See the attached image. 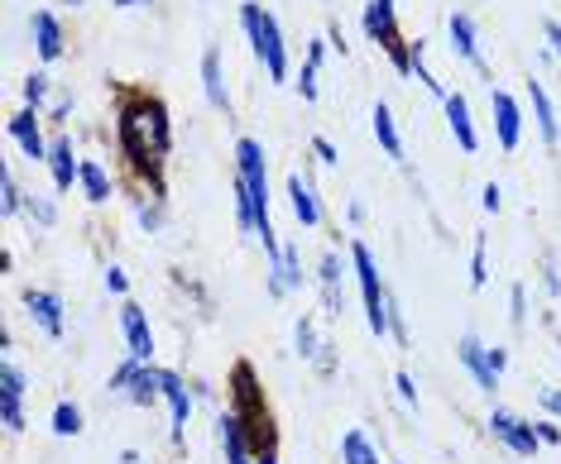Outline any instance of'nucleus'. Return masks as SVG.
<instances>
[{"label": "nucleus", "mask_w": 561, "mask_h": 464, "mask_svg": "<svg viewBox=\"0 0 561 464\" xmlns=\"http://www.w3.org/2000/svg\"><path fill=\"white\" fill-rule=\"evenodd\" d=\"M169 115H163L159 101L139 96L121 111V144L135 159V167H159L163 153H169Z\"/></svg>", "instance_id": "1"}, {"label": "nucleus", "mask_w": 561, "mask_h": 464, "mask_svg": "<svg viewBox=\"0 0 561 464\" xmlns=\"http://www.w3.org/2000/svg\"><path fill=\"white\" fill-rule=\"evenodd\" d=\"M231 397H236V407H231V411L240 417V427H245V436H250L254 460H260V455H274V445H278L274 417H270V407H264L260 379H254V369H250V364H236V373H231Z\"/></svg>", "instance_id": "2"}, {"label": "nucleus", "mask_w": 561, "mask_h": 464, "mask_svg": "<svg viewBox=\"0 0 561 464\" xmlns=\"http://www.w3.org/2000/svg\"><path fill=\"white\" fill-rule=\"evenodd\" d=\"M236 167H240V183H245L250 201H254V230H260L264 250H270V259L284 254V244L274 240V225H270V163H264V149L254 144V139H240L236 144Z\"/></svg>", "instance_id": "3"}, {"label": "nucleus", "mask_w": 561, "mask_h": 464, "mask_svg": "<svg viewBox=\"0 0 561 464\" xmlns=\"http://www.w3.org/2000/svg\"><path fill=\"white\" fill-rule=\"evenodd\" d=\"M351 259H355V278H360V292H365V321H369V330L385 340V335H393V298H389V288L379 282V268H375V254L365 250L360 240L351 244Z\"/></svg>", "instance_id": "4"}, {"label": "nucleus", "mask_w": 561, "mask_h": 464, "mask_svg": "<svg viewBox=\"0 0 561 464\" xmlns=\"http://www.w3.org/2000/svg\"><path fill=\"white\" fill-rule=\"evenodd\" d=\"M240 20H245V34H250L260 62L270 68V77H274V82H284V77H288V58H284V34H278V20L270 15V10L254 5V0L240 10Z\"/></svg>", "instance_id": "5"}, {"label": "nucleus", "mask_w": 561, "mask_h": 464, "mask_svg": "<svg viewBox=\"0 0 561 464\" xmlns=\"http://www.w3.org/2000/svg\"><path fill=\"white\" fill-rule=\"evenodd\" d=\"M163 369H154V364H139V359H125V364L111 373V383L106 388L116 393V397H125V403H135V407H154L159 397H163Z\"/></svg>", "instance_id": "6"}, {"label": "nucleus", "mask_w": 561, "mask_h": 464, "mask_svg": "<svg viewBox=\"0 0 561 464\" xmlns=\"http://www.w3.org/2000/svg\"><path fill=\"white\" fill-rule=\"evenodd\" d=\"M490 436L508 450V455H518V460H533V455L542 450L538 431H533V421H523L518 411H504V407L490 411Z\"/></svg>", "instance_id": "7"}, {"label": "nucleus", "mask_w": 561, "mask_h": 464, "mask_svg": "<svg viewBox=\"0 0 561 464\" xmlns=\"http://www.w3.org/2000/svg\"><path fill=\"white\" fill-rule=\"evenodd\" d=\"M365 34L375 38L379 48H389L393 62H399V72L413 68V54L403 48L399 24H393V0H369V5H365Z\"/></svg>", "instance_id": "8"}, {"label": "nucleus", "mask_w": 561, "mask_h": 464, "mask_svg": "<svg viewBox=\"0 0 561 464\" xmlns=\"http://www.w3.org/2000/svg\"><path fill=\"white\" fill-rule=\"evenodd\" d=\"M24 393H30V379L15 359H5L0 369V417H5V431H24Z\"/></svg>", "instance_id": "9"}, {"label": "nucleus", "mask_w": 561, "mask_h": 464, "mask_svg": "<svg viewBox=\"0 0 561 464\" xmlns=\"http://www.w3.org/2000/svg\"><path fill=\"white\" fill-rule=\"evenodd\" d=\"M121 330H125V350H130V359L149 364V359H154V330H149L145 306L125 302V306H121Z\"/></svg>", "instance_id": "10"}, {"label": "nucleus", "mask_w": 561, "mask_h": 464, "mask_svg": "<svg viewBox=\"0 0 561 464\" xmlns=\"http://www.w3.org/2000/svg\"><path fill=\"white\" fill-rule=\"evenodd\" d=\"M456 359H461L466 373L480 383V393H494V388H500V373L490 369V345H484L480 335H461V345H456Z\"/></svg>", "instance_id": "11"}, {"label": "nucleus", "mask_w": 561, "mask_h": 464, "mask_svg": "<svg viewBox=\"0 0 561 464\" xmlns=\"http://www.w3.org/2000/svg\"><path fill=\"white\" fill-rule=\"evenodd\" d=\"M24 306H30L34 326H39L48 340H62V298H58V292L30 288V292H24Z\"/></svg>", "instance_id": "12"}, {"label": "nucleus", "mask_w": 561, "mask_h": 464, "mask_svg": "<svg viewBox=\"0 0 561 464\" xmlns=\"http://www.w3.org/2000/svg\"><path fill=\"white\" fill-rule=\"evenodd\" d=\"M163 403H169V417H173V441H183V431H187V421H193V397H187V383H183V373H173V369H163Z\"/></svg>", "instance_id": "13"}, {"label": "nucleus", "mask_w": 561, "mask_h": 464, "mask_svg": "<svg viewBox=\"0 0 561 464\" xmlns=\"http://www.w3.org/2000/svg\"><path fill=\"white\" fill-rule=\"evenodd\" d=\"M216 441H221V450H226V464H254L250 436H245V427H240L236 411H221V417H216Z\"/></svg>", "instance_id": "14"}, {"label": "nucleus", "mask_w": 561, "mask_h": 464, "mask_svg": "<svg viewBox=\"0 0 561 464\" xmlns=\"http://www.w3.org/2000/svg\"><path fill=\"white\" fill-rule=\"evenodd\" d=\"M446 120H451V135H456V144H461L466 153H476V149H480L476 125H470V106H466V96H461V92L446 96Z\"/></svg>", "instance_id": "15"}, {"label": "nucleus", "mask_w": 561, "mask_h": 464, "mask_svg": "<svg viewBox=\"0 0 561 464\" xmlns=\"http://www.w3.org/2000/svg\"><path fill=\"white\" fill-rule=\"evenodd\" d=\"M10 135L20 139V149L30 153L34 163H39V159H48V149H44V135H39V115H34V111H20L15 120H10Z\"/></svg>", "instance_id": "16"}, {"label": "nucleus", "mask_w": 561, "mask_h": 464, "mask_svg": "<svg viewBox=\"0 0 561 464\" xmlns=\"http://www.w3.org/2000/svg\"><path fill=\"white\" fill-rule=\"evenodd\" d=\"M490 106H494V125H500V144L518 149V106H514V96L490 92Z\"/></svg>", "instance_id": "17"}, {"label": "nucleus", "mask_w": 561, "mask_h": 464, "mask_svg": "<svg viewBox=\"0 0 561 464\" xmlns=\"http://www.w3.org/2000/svg\"><path fill=\"white\" fill-rule=\"evenodd\" d=\"M48 167H54V187L68 192L72 177H82V163H72V144L68 139H58L54 149H48Z\"/></svg>", "instance_id": "18"}, {"label": "nucleus", "mask_w": 561, "mask_h": 464, "mask_svg": "<svg viewBox=\"0 0 561 464\" xmlns=\"http://www.w3.org/2000/svg\"><path fill=\"white\" fill-rule=\"evenodd\" d=\"M446 30H451V48H456V54H461L466 62H476V68H484L480 48H476V24H470V15H451V20H446Z\"/></svg>", "instance_id": "19"}, {"label": "nucleus", "mask_w": 561, "mask_h": 464, "mask_svg": "<svg viewBox=\"0 0 561 464\" xmlns=\"http://www.w3.org/2000/svg\"><path fill=\"white\" fill-rule=\"evenodd\" d=\"M341 464H379V450L369 445V436L360 427H351L341 436Z\"/></svg>", "instance_id": "20"}, {"label": "nucleus", "mask_w": 561, "mask_h": 464, "mask_svg": "<svg viewBox=\"0 0 561 464\" xmlns=\"http://www.w3.org/2000/svg\"><path fill=\"white\" fill-rule=\"evenodd\" d=\"M528 92H533V115H538L542 139H547V144H557V139H561V125H557V111H552V101H547L542 82H528Z\"/></svg>", "instance_id": "21"}, {"label": "nucleus", "mask_w": 561, "mask_h": 464, "mask_svg": "<svg viewBox=\"0 0 561 464\" xmlns=\"http://www.w3.org/2000/svg\"><path fill=\"white\" fill-rule=\"evenodd\" d=\"M34 44H39V54H44L48 62L62 54V30H58V20L48 15V10H39V15H34Z\"/></svg>", "instance_id": "22"}, {"label": "nucleus", "mask_w": 561, "mask_h": 464, "mask_svg": "<svg viewBox=\"0 0 561 464\" xmlns=\"http://www.w3.org/2000/svg\"><path fill=\"white\" fill-rule=\"evenodd\" d=\"M202 82H207V101L216 111H226V82H221V54L216 48H207L202 54Z\"/></svg>", "instance_id": "23"}, {"label": "nucleus", "mask_w": 561, "mask_h": 464, "mask_svg": "<svg viewBox=\"0 0 561 464\" xmlns=\"http://www.w3.org/2000/svg\"><path fill=\"white\" fill-rule=\"evenodd\" d=\"M288 197H293V216H298L302 225H317V221H322V211H317L312 187L302 183V177H288Z\"/></svg>", "instance_id": "24"}, {"label": "nucleus", "mask_w": 561, "mask_h": 464, "mask_svg": "<svg viewBox=\"0 0 561 464\" xmlns=\"http://www.w3.org/2000/svg\"><path fill=\"white\" fill-rule=\"evenodd\" d=\"M375 139H379V144H385L389 159H403V139H399V130H393V115H389L385 101H379V106H375Z\"/></svg>", "instance_id": "25"}, {"label": "nucleus", "mask_w": 561, "mask_h": 464, "mask_svg": "<svg viewBox=\"0 0 561 464\" xmlns=\"http://www.w3.org/2000/svg\"><path fill=\"white\" fill-rule=\"evenodd\" d=\"M322 302H327L331 316H341V264H336V254L322 259Z\"/></svg>", "instance_id": "26"}, {"label": "nucleus", "mask_w": 561, "mask_h": 464, "mask_svg": "<svg viewBox=\"0 0 561 464\" xmlns=\"http://www.w3.org/2000/svg\"><path fill=\"white\" fill-rule=\"evenodd\" d=\"M322 38H312V48H308V68H302V77H298V92H302V101H317V68H322Z\"/></svg>", "instance_id": "27"}, {"label": "nucleus", "mask_w": 561, "mask_h": 464, "mask_svg": "<svg viewBox=\"0 0 561 464\" xmlns=\"http://www.w3.org/2000/svg\"><path fill=\"white\" fill-rule=\"evenodd\" d=\"M54 436H82V407L78 403L54 407Z\"/></svg>", "instance_id": "28"}, {"label": "nucleus", "mask_w": 561, "mask_h": 464, "mask_svg": "<svg viewBox=\"0 0 561 464\" xmlns=\"http://www.w3.org/2000/svg\"><path fill=\"white\" fill-rule=\"evenodd\" d=\"M82 187H87V201H106L111 197V183H106V173H101V163H92V159L82 163Z\"/></svg>", "instance_id": "29"}, {"label": "nucleus", "mask_w": 561, "mask_h": 464, "mask_svg": "<svg viewBox=\"0 0 561 464\" xmlns=\"http://www.w3.org/2000/svg\"><path fill=\"white\" fill-rule=\"evenodd\" d=\"M293 335H298V355H302V359H317V355L327 350V345H317V321H312V316H302Z\"/></svg>", "instance_id": "30"}, {"label": "nucleus", "mask_w": 561, "mask_h": 464, "mask_svg": "<svg viewBox=\"0 0 561 464\" xmlns=\"http://www.w3.org/2000/svg\"><path fill=\"white\" fill-rule=\"evenodd\" d=\"M0 192H5V197H0V206H5V216H15L20 211V187H15V173H0Z\"/></svg>", "instance_id": "31"}, {"label": "nucleus", "mask_w": 561, "mask_h": 464, "mask_svg": "<svg viewBox=\"0 0 561 464\" xmlns=\"http://www.w3.org/2000/svg\"><path fill=\"white\" fill-rule=\"evenodd\" d=\"M484 235H476V259H470V288H484Z\"/></svg>", "instance_id": "32"}, {"label": "nucleus", "mask_w": 561, "mask_h": 464, "mask_svg": "<svg viewBox=\"0 0 561 464\" xmlns=\"http://www.w3.org/2000/svg\"><path fill=\"white\" fill-rule=\"evenodd\" d=\"M533 431H538V441H542V445H561V421L542 417V421H533Z\"/></svg>", "instance_id": "33"}, {"label": "nucleus", "mask_w": 561, "mask_h": 464, "mask_svg": "<svg viewBox=\"0 0 561 464\" xmlns=\"http://www.w3.org/2000/svg\"><path fill=\"white\" fill-rule=\"evenodd\" d=\"M24 96H30V106H39V101L48 96V77H44V72H34L30 82H24Z\"/></svg>", "instance_id": "34"}, {"label": "nucleus", "mask_w": 561, "mask_h": 464, "mask_svg": "<svg viewBox=\"0 0 561 464\" xmlns=\"http://www.w3.org/2000/svg\"><path fill=\"white\" fill-rule=\"evenodd\" d=\"M393 383H399V397H403V403H408V407H417V383H413V373H399Z\"/></svg>", "instance_id": "35"}, {"label": "nucleus", "mask_w": 561, "mask_h": 464, "mask_svg": "<svg viewBox=\"0 0 561 464\" xmlns=\"http://www.w3.org/2000/svg\"><path fill=\"white\" fill-rule=\"evenodd\" d=\"M523 321H528V288H514V326H523Z\"/></svg>", "instance_id": "36"}, {"label": "nucleus", "mask_w": 561, "mask_h": 464, "mask_svg": "<svg viewBox=\"0 0 561 464\" xmlns=\"http://www.w3.org/2000/svg\"><path fill=\"white\" fill-rule=\"evenodd\" d=\"M125 288H130V282H125V268L111 264V268H106V292H125Z\"/></svg>", "instance_id": "37"}, {"label": "nucleus", "mask_w": 561, "mask_h": 464, "mask_svg": "<svg viewBox=\"0 0 561 464\" xmlns=\"http://www.w3.org/2000/svg\"><path fill=\"white\" fill-rule=\"evenodd\" d=\"M30 216L39 225H54V206H48V201H30Z\"/></svg>", "instance_id": "38"}, {"label": "nucleus", "mask_w": 561, "mask_h": 464, "mask_svg": "<svg viewBox=\"0 0 561 464\" xmlns=\"http://www.w3.org/2000/svg\"><path fill=\"white\" fill-rule=\"evenodd\" d=\"M312 149L322 153V163H341V153L331 149V139H322V135H317V139H312Z\"/></svg>", "instance_id": "39"}, {"label": "nucleus", "mask_w": 561, "mask_h": 464, "mask_svg": "<svg viewBox=\"0 0 561 464\" xmlns=\"http://www.w3.org/2000/svg\"><path fill=\"white\" fill-rule=\"evenodd\" d=\"M538 397H542V407L552 411V417H561V393H557V388H542Z\"/></svg>", "instance_id": "40"}, {"label": "nucleus", "mask_w": 561, "mask_h": 464, "mask_svg": "<svg viewBox=\"0 0 561 464\" xmlns=\"http://www.w3.org/2000/svg\"><path fill=\"white\" fill-rule=\"evenodd\" d=\"M504 364H508V355L500 350V345H490V369L500 373V379H504Z\"/></svg>", "instance_id": "41"}, {"label": "nucleus", "mask_w": 561, "mask_h": 464, "mask_svg": "<svg viewBox=\"0 0 561 464\" xmlns=\"http://www.w3.org/2000/svg\"><path fill=\"white\" fill-rule=\"evenodd\" d=\"M484 211H500V187H484Z\"/></svg>", "instance_id": "42"}, {"label": "nucleus", "mask_w": 561, "mask_h": 464, "mask_svg": "<svg viewBox=\"0 0 561 464\" xmlns=\"http://www.w3.org/2000/svg\"><path fill=\"white\" fill-rule=\"evenodd\" d=\"M547 38H552V48L561 54V24H557V20H547Z\"/></svg>", "instance_id": "43"}, {"label": "nucleus", "mask_w": 561, "mask_h": 464, "mask_svg": "<svg viewBox=\"0 0 561 464\" xmlns=\"http://www.w3.org/2000/svg\"><path fill=\"white\" fill-rule=\"evenodd\" d=\"M121 464H139V450H125V455H121Z\"/></svg>", "instance_id": "44"}, {"label": "nucleus", "mask_w": 561, "mask_h": 464, "mask_svg": "<svg viewBox=\"0 0 561 464\" xmlns=\"http://www.w3.org/2000/svg\"><path fill=\"white\" fill-rule=\"evenodd\" d=\"M116 5H121V10H130V5H149V0H116Z\"/></svg>", "instance_id": "45"}, {"label": "nucleus", "mask_w": 561, "mask_h": 464, "mask_svg": "<svg viewBox=\"0 0 561 464\" xmlns=\"http://www.w3.org/2000/svg\"><path fill=\"white\" fill-rule=\"evenodd\" d=\"M254 464H278V455H260V460H254Z\"/></svg>", "instance_id": "46"}, {"label": "nucleus", "mask_w": 561, "mask_h": 464, "mask_svg": "<svg viewBox=\"0 0 561 464\" xmlns=\"http://www.w3.org/2000/svg\"><path fill=\"white\" fill-rule=\"evenodd\" d=\"M62 5H82V0H62Z\"/></svg>", "instance_id": "47"}]
</instances>
